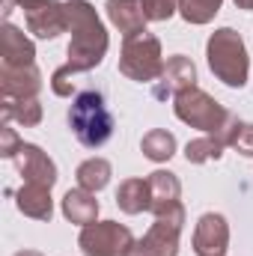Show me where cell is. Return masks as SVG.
<instances>
[{
  "mask_svg": "<svg viewBox=\"0 0 253 256\" xmlns=\"http://www.w3.org/2000/svg\"><path fill=\"white\" fill-rule=\"evenodd\" d=\"M18 212L33 218V220H51L54 218V200H51V188L45 185H30L24 182V188L18 191Z\"/></svg>",
  "mask_w": 253,
  "mask_h": 256,
  "instance_id": "cell-17",
  "label": "cell"
},
{
  "mask_svg": "<svg viewBox=\"0 0 253 256\" xmlns=\"http://www.w3.org/2000/svg\"><path fill=\"white\" fill-rule=\"evenodd\" d=\"M238 9H248V12H253V0H232Z\"/></svg>",
  "mask_w": 253,
  "mask_h": 256,
  "instance_id": "cell-28",
  "label": "cell"
},
{
  "mask_svg": "<svg viewBox=\"0 0 253 256\" xmlns=\"http://www.w3.org/2000/svg\"><path fill=\"white\" fill-rule=\"evenodd\" d=\"M149 182V212L155 218H167V220H185V206H182V185L176 179V173L170 170H155L146 176Z\"/></svg>",
  "mask_w": 253,
  "mask_h": 256,
  "instance_id": "cell-8",
  "label": "cell"
},
{
  "mask_svg": "<svg viewBox=\"0 0 253 256\" xmlns=\"http://www.w3.org/2000/svg\"><path fill=\"white\" fill-rule=\"evenodd\" d=\"M218 137H220L230 149L242 152L244 158H253V122H242L238 116L230 114L226 126L218 131Z\"/></svg>",
  "mask_w": 253,
  "mask_h": 256,
  "instance_id": "cell-22",
  "label": "cell"
},
{
  "mask_svg": "<svg viewBox=\"0 0 253 256\" xmlns=\"http://www.w3.org/2000/svg\"><path fill=\"white\" fill-rule=\"evenodd\" d=\"M146 21H170L179 12V0H140Z\"/></svg>",
  "mask_w": 253,
  "mask_h": 256,
  "instance_id": "cell-25",
  "label": "cell"
},
{
  "mask_svg": "<svg viewBox=\"0 0 253 256\" xmlns=\"http://www.w3.org/2000/svg\"><path fill=\"white\" fill-rule=\"evenodd\" d=\"M78 248L84 256H126L134 248V236L126 224L96 220L90 226H80Z\"/></svg>",
  "mask_w": 253,
  "mask_h": 256,
  "instance_id": "cell-6",
  "label": "cell"
},
{
  "mask_svg": "<svg viewBox=\"0 0 253 256\" xmlns=\"http://www.w3.org/2000/svg\"><path fill=\"white\" fill-rule=\"evenodd\" d=\"M182 226H185V220L155 218V224L149 226V232L140 242H134V248L126 256H179Z\"/></svg>",
  "mask_w": 253,
  "mask_h": 256,
  "instance_id": "cell-9",
  "label": "cell"
},
{
  "mask_svg": "<svg viewBox=\"0 0 253 256\" xmlns=\"http://www.w3.org/2000/svg\"><path fill=\"white\" fill-rule=\"evenodd\" d=\"M226 143L218 137V134H206V137H196L185 146V161L188 164H206V161H218L224 155Z\"/></svg>",
  "mask_w": 253,
  "mask_h": 256,
  "instance_id": "cell-23",
  "label": "cell"
},
{
  "mask_svg": "<svg viewBox=\"0 0 253 256\" xmlns=\"http://www.w3.org/2000/svg\"><path fill=\"white\" fill-rule=\"evenodd\" d=\"M110 176H114V167L108 158H86L78 170H74V179H78V188L84 191H104L110 185Z\"/></svg>",
  "mask_w": 253,
  "mask_h": 256,
  "instance_id": "cell-18",
  "label": "cell"
},
{
  "mask_svg": "<svg viewBox=\"0 0 253 256\" xmlns=\"http://www.w3.org/2000/svg\"><path fill=\"white\" fill-rule=\"evenodd\" d=\"M66 18H68V30H72L66 66L74 68L78 74L92 72L96 66H102L108 48H110L108 30L98 18L96 6L86 3V0H68L66 3Z\"/></svg>",
  "mask_w": 253,
  "mask_h": 256,
  "instance_id": "cell-1",
  "label": "cell"
},
{
  "mask_svg": "<svg viewBox=\"0 0 253 256\" xmlns=\"http://www.w3.org/2000/svg\"><path fill=\"white\" fill-rule=\"evenodd\" d=\"M0 110H3V122H15V126H24V128H33L42 122V104H39V98H21V102L3 98Z\"/></svg>",
  "mask_w": 253,
  "mask_h": 256,
  "instance_id": "cell-20",
  "label": "cell"
},
{
  "mask_svg": "<svg viewBox=\"0 0 253 256\" xmlns=\"http://www.w3.org/2000/svg\"><path fill=\"white\" fill-rule=\"evenodd\" d=\"M206 60L212 74L232 86V90H242L248 84V74H250V57H248V48L242 42V36L232 30V27H220L208 36V45H206Z\"/></svg>",
  "mask_w": 253,
  "mask_h": 256,
  "instance_id": "cell-3",
  "label": "cell"
},
{
  "mask_svg": "<svg viewBox=\"0 0 253 256\" xmlns=\"http://www.w3.org/2000/svg\"><path fill=\"white\" fill-rule=\"evenodd\" d=\"M68 128L78 137L80 146L98 149L110 140L114 134V116L108 110V102L98 90H84L72 98L68 108Z\"/></svg>",
  "mask_w": 253,
  "mask_h": 256,
  "instance_id": "cell-2",
  "label": "cell"
},
{
  "mask_svg": "<svg viewBox=\"0 0 253 256\" xmlns=\"http://www.w3.org/2000/svg\"><path fill=\"white\" fill-rule=\"evenodd\" d=\"M149 202H152V194H149V182L146 179H126L116 188V206L126 214L149 212Z\"/></svg>",
  "mask_w": 253,
  "mask_h": 256,
  "instance_id": "cell-19",
  "label": "cell"
},
{
  "mask_svg": "<svg viewBox=\"0 0 253 256\" xmlns=\"http://www.w3.org/2000/svg\"><path fill=\"white\" fill-rule=\"evenodd\" d=\"M104 12H108L110 24L122 36H131L137 30H146V15H143L140 0H108L104 3Z\"/></svg>",
  "mask_w": 253,
  "mask_h": 256,
  "instance_id": "cell-16",
  "label": "cell"
},
{
  "mask_svg": "<svg viewBox=\"0 0 253 256\" xmlns=\"http://www.w3.org/2000/svg\"><path fill=\"white\" fill-rule=\"evenodd\" d=\"M0 92L3 98H36L42 92V72L30 66H0Z\"/></svg>",
  "mask_w": 253,
  "mask_h": 256,
  "instance_id": "cell-13",
  "label": "cell"
},
{
  "mask_svg": "<svg viewBox=\"0 0 253 256\" xmlns=\"http://www.w3.org/2000/svg\"><path fill=\"white\" fill-rule=\"evenodd\" d=\"M120 72L128 80L155 84L164 72V54H161L158 36H152L149 30H137V33L126 36L122 51H120Z\"/></svg>",
  "mask_w": 253,
  "mask_h": 256,
  "instance_id": "cell-4",
  "label": "cell"
},
{
  "mask_svg": "<svg viewBox=\"0 0 253 256\" xmlns=\"http://www.w3.org/2000/svg\"><path fill=\"white\" fill-rule=\"evenodd\" d=\"M224 0H179V15L188 24H208L218 12H220Z\"/></svg>",
  "mask_w": 253,
  "mask_h": 256,
  "instance_id": "cell-24",
  "label": "cell"
},
{
  "mask_svg": "<svg viewBox=\"0 0 253 256\" xmlns=\"http://www.w3.org/2000/svg\"><path fill=\"white\" fill-rule=\"evenodd\" d=\"M21 143H24V140H18V134H15L12 122H3V126H0V155H3V158L12 161V155L18 152Z\"/></svg>",
  "mask_w": 253,
  "mask_h": 256,
  "instance_id": "cell-27",
  "label": "cell"
},
{
  "mask_svg": "<svg viewBox=\"0 0 253 256\" xmlns=\"http://www.w3.org/2000/svg\"><path fill=\"white\" fill-rule=\"evenodd\" d=\"M0 66H30L36 63V45L24 36V30H18L15 24L3 21L0 30Z\"/></svg>",
  "mask_w": 253,
  "mask_h": 256,
  "instance_id": "cell-14",
  "label": "cell"
},
{
  "mask_svg": "<svg viewBox=\"0 0 253 256\" xmlns=\"http://www.w3.org/2000/svg\"><path fill=\"white\" fill-rule=\"evenodd\" d=\"M18 9L24 12L27 30L36 39H57L63 30H68L66 3L60 0H18Z\"/></svg>",
  "mask_w": 253,
  "mask_h": 256,
  "instance_id": "cell-7",
  "label": "cell"
},
{
  "mask_svg": "<svg viewBox=\"0 0 253 256\" xmlns=\"http://www.w3.org/2000/svg\"><path fill=\"white\" fill-rule=\"evenodd\" d=\"M63 218L68 224H78V226H90L96 224L98 218V200L92 191H84V188H72L63 196Z\"/></svg>",
  "mask_w": 253,
  "mask_h": 256,
  "instance_id": "cell-15",
  "label": "cell"
},
{
  "mask_svg": "<svg viewBox=\"0 0 253 256\" xmlns=\"http://www.w3.org/2000/svg\"><path fill=\"white\" fill-rule=\"evenodd\" d=\"M173 110L185 126L200 128L206 134H218L230 120V110L220 102H214L208 92H202L200 86H190L185 92H179L173 98Z\"/></svg>",
  "mask_w": 253,
  "mask_h": 256,
  "instance_id": "cell-5",
  "label": "cell"
},
{
  "mask_svg": "<svg viewBox=\"0 0 253 256\" xmlns=\"http://www.w3.org/2000/svg\"><path fill=\"white\" fill-rule=\"evenodd\" d=\"M140 152H143L149 161H155V164L170 161V158L176 155V137H173L167 128H152V131L143 134V140H140Z\"/></svg>",
  "mask_w": 253,
  "mask_h": 256,
  "instance_id": "cell-21",
  "label": "cell"
},
{
  "mask_svg": "<svg viewBox=\"0 0 253 256\" xmlns=\"http://www.w3.org/2000/svg\"><path fill=\"white\" fill-rule=\"evenodd\" d=\"M12 164L18 167V173L30 185H45V188H54L57 185V164L36 143H21L18 152L12 155Z\"/></svg>",
  "mask_w": 253,
  "mask_h": 256,
  "instance_id": "cell-11",
  "label": "cell"
},
{
  "mask_svg": "<svg viewBox=\"0 0 253 256\" xmlns=\"http://www.w3.org/2000/svg\"><path fill=\"white\" fill-rule=\"evenodd\" d=\"M74 84H78V72L68 68V66H60V68L51 74V90H54V96H60V98H72Z\"/></svg>",
  "mask_w": 253,
  "mask_h": 256,
  "instance_id": "cell-26",
  "label": "cell"
},
{
  "mask_svg": "<svg viewBox=\"0 0 253 256\" xmlns=\"http://www.w3.org/2000/svg\"><path fill=\"white\" fill-rule=\"evenodd\" d=\"M190 86H196V66L185 54H173L164 63L161 78L152 84V96L161 98V102H167V98H176L179 92H185Z\"/></svg>",
  "mask_w": 253,
  "mask_h": 256,
  "instance_id": "cell-10",
  "label": "cell"
},
{
  "mask_svg": "<svg viewBox=\"0 0 253 256\" xmlns=\"http://www.w3.org/2000/svg\"><path fill=\"white\" fill-rule=\"evenodd\" d=\"M230 248V224L218 212H206L194 230V254L196 256H226Z\"/></svg>",
  "mask_w": 253,
  "mask_h": 256,
  "instance_id": "cell-12",
  "label": "cell"
},
{
  "mask_svg": "<svg viewBox=\"0 0 253 256\" xmlns=\"http://www.w3.org/2000/svg\"><path fill=\"white\" fill-rule=\"evenodd\" d=\"M15 256H42V254H39V250H18Z\"/></svg>",
  "mask_w": 253,
  "mask_h": 256,
  "instance_id": "cell-29",
  "label": "cell"
}]
</instances>
